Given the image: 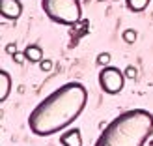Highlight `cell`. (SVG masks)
<instances>
[{
  "label": "cell",
  "mask_w": 153,
  "mask_h": 146,
  "mask_svg": "<svg viewBox=\"0 0 153 146\" xmlns=\"http://www.w3.org/2000/svg\"><path fill=\"white\" fill-rule=\"evenodd\" d=\"M86 103V86L79 81L65 82L34 107V111L28 114V127L37 137L60 133L80 116Z\"/></svg>",
  "instance_id": "cell-1"
},
{
  "label": "cell",
  "mask_w": 153,
  "mask_h": 146,
  "mask_svg": "<svg viewBox=\"0 0 153 146\" xmlns=\"http://www.w3.org/2000/svg\"><path fill=\"white\" fill-rule=\"evenodd\" d=\"M153 135V114L146 109H129L108 122L94 146H144Z\"/></svg>",
  "instance_id": "cell-2"
},
{
  "label": "cell",
  "mask_w": 153,
  "mask_h": 146,
  "mask_svg": "<svg viewBox=\"0 0 153 146\" xmlns=\"http://www.w3.org/2000/svg\"><path fill=\"white\" fill-rule=\"evenodd\" d=\"M41 10L56 25L71 26L82 17L80 0H41Z\"/></svg>",
  "instance_id": "cell-3"
},
{
  "label": "cell",
  "mask_w": 153,
  "mask_h": 146,
  "mask_svg": "<svg viewBox=\"0 0 153 146\" xmlns=\"http://www.w3.org/2000/svg\"><path fill=\"white\" fill-rule=\"evenodd\" d=\"M125 84V73L116 66H106L99 71V86L105 94H120Z\"/></svg>",
  "instance_id": "cell-4"
},
{
  "label": "cell",
  "mask_w": 153,
  "mask_h": 146,
  "mask_svg": "<svg viewBox=\"0 0 153 146\" xmlns=\"http://www.w3.org/2000/svg\"><path fill=\"white\" fill-rule=\"evenodd\" d=\"M0 13L7 21H17L22 15V2L21 0H0Z\"/></svg>",
  "instance_id": "cell-5"
},
{
  "label": "cell",
  "mask_w": 153,
  "mask_h": 146,
  "mask_svg": "<svg viewBox=\"0 0 153 146\" xmlns=\"http://www.w3.org/2000/svg\"><path fill=\"white\" fill-rule=\"evenodd\" d=\"M60 144L62 146H82V135L79 127H71L60 135Z\"/></svg>",
  "instance_id": "cell-6"
},
{
  "label": "cell",
  "mask_w": 153,
  "mask_h": 146,
  "mask_svg": "<svg viewBox=\"0 0 153 146\" xmlns=\"http://www.w3.org/2000/svg\"><path fill=\"white\" fill-rule=\"evenodd\" d=\"M11 92V77L6 70H0V103H4Z\"/></svg>",
  "instance_id": "cell-7"
},
{
  "label": "cell",
  "mask_w": 153,
  "mask_h": 146,
  "mask_svg": "<svg viewBox=\"0 0 153 146\" xmlns=\"http://www.w3.org/2000/svg\"><path fill=\"white\" fill-rule=\"evenodd\" d=\"M25 55H26V60L28 62H34V64H39L43 60V49L36 43H30L25 47Z\"/></svg>",
  "instance_id": "cell-8"
},
{
  "label": "cell",
  "mask_w": 153,
  "mask_h": 146,
  "mask_svg": "<svg viewBox=\"0 0 153 146\" xmlns=\"http://www.w3.org/2000/svg\"><path fill=\"white\" fill-rule=\"evenodd\" d=\"M125 4H127V7L131 11L138 13V11H144L149 6V0H125Z\"/></svg>",
  "instance_id": "cell-9"
},
{
  "label": "cell",
  "mask_w": 153,
  "mask_h": 146,
  "mask_svg": "<svg viewBox=\"0 0 153 146\" xmlns=\"http://www.w3.org/2000/svg\"><path fill=\"white\" fill-rule=\"evenodd\" d=\"M136 37H138V34H136L134 28H127V30H123V34H121V40H123L127 45H133L136 41Z\"/></svg>",
  "instance_id": "cell-10"
},
{
  "label": "cell",
  "mask_w": 153,
  "mask_h": 146,
  "mask_svg": "<svg viewBox=\"0 0 153 146\" xmlns=\"http://www.w3.org/2000/svg\"><path fill=\"white\" fill-rule=\"evenodd\" d=\"M110 60H112L110 52H99V55H97V66L106 67V66H110Z\"/></svg>",
  "instance_id": "cell-11"
},
{
  "label": "cell",
  "mask_w": 153,
  "mask_h": 146,
  "mask_svg": "<svg viewBox=\"0 0 153 146\" xmlns=\"http://www.w3.org/2000/svg\"><path fill=\"white\" fill-rule=\"evenodd\" d=\"M52 66H54V62H52L51 58H43L41 62H39V70L47 73V71H51V70H52Z\"/></svg>",
  "instance_id": "cell-12"
},
{
  "label": "cell",
  "mask_w": 153,
  "mask_h": 146,
  "mask_svg": "<svg viewBox=\"0 0 153 146\" xmlns=\"http://www.w3.org/2000/svg\"><path fill=\"white\" fill-rule=\"evenodd\" d=\"M123 73H125V79H134L136 77V67L134 66H127Z\"/></svg>",
  "instance_id": "cell-13"
},
{
  "label": "cell",
  "mask_w": 153,
  "mask_h": 146,
  "mask_svg": "<svg viewBox=\"0 0 153 146\" xmlns=\"http://www.w3.org/2000/svg\"><path fill=\"white\" fill-rule=\"evenodd\" d=\"M25 58H26L25 51H22V52H15V55H13V60H15L17 64H22V62H25Z\"/></svg>",
  "instance_id": "cell-14"
},
{
  "label": "cell",
  "mask_w": 153,
  "mask_h": 146,
  "mask_svg": "<svg viewBox=\"0 0 153 146\" xmlns=\"http://www.w3.org/2000/svg\"><path fill=\"white\" fill-rule=\"evenodd\" d=\"M6 52L13 56L15 52H17V47H15V43H7V45H6Z\"/></svg>",
  "instance_id": "cell-15"
},
{
  "label": "cell",
  "mask_w": 153,
  "mask_h": 146,
  "mask_svg": "<svg viewBox=\"0 0 153 146\" xmlns=\"http://www.w3.org/2000/svg\"><path fill=\"white\" fill-rule=\"evenodd\" d=\"M101 2H103V0H101Z\"/></svg>",
  "instance_id": "cell-16"
}]
</instances>
